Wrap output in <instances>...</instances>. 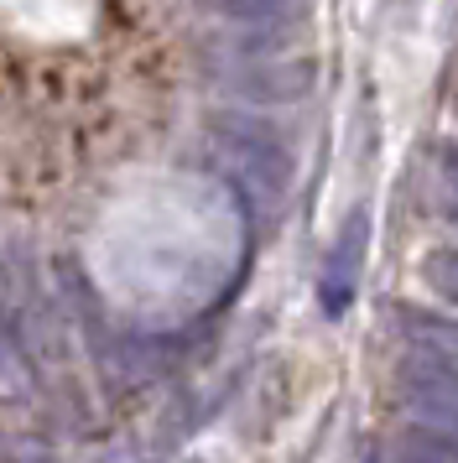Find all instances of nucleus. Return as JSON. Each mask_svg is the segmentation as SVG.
Wrapping results in <instances>:
<instances>
[{"instance_id":"nucleus-1","label":"nucleus","mask_w":458,"mask_h":463,"mask_svg":"<svg viewBox=\"0 0 458 463\" xmlns=\"http://www.w3.org/2000/svg\"><path fill=\"white\" fill-rule=\"evenodd\" d=\"M214 146H219V162L229 167V177L261 203V209H276L291 188V151L287 141L276 136L261 120H240V115H224L214 120Z\"/></svg>"},{"instance_id":"nucleus-2","label":"nucleus","mask_w":458,"mask_h":463,"mask_svg":"<svg viewBox=\"0 0 458 463\" xmlns=\"http://www.w3.org/2000/svg\"><path fill=\"white\" fill-rule=\"evenodd\" d=\"M401 406L422 427L458 438V364H443V359L412 349L401 359Z\"/></svg>"},{"instance_id":"nucleus-3","label":"nucleus","mask_w":458,"mask_h":463,"mask_svg":"<svg viewBox=\"0 0 458 463\" xmlns=\"http://www.w3.org/2000/svg\"><path fill=\"white\" fill-rule=\"evenodd\" d=\"M365 245H370V224H365V213H354L349 224L339 230V240H333L329 260H323V276H318V302H323V313H329V317L349 313L354 292H359Z\"/></svg>"},{"instance_id":"nucleus-4","label":"nucleus","mask_w":458,"mask_h":463,"mask_svg":"<svg viewBox=\"0 0 458 463\" xmlns=\"http://www.w3.org/2000/svg\"><path fill=\"white\" fill-rule=\"evenodd\" d=\"M312 84V63H255L245 68L240 79H234V89H245L250 99H302Z\"/></svg>"},{"instance_id":"nucleus-5","label":"nucleus","mask_w":458,"mask_h":463,"mask_svg":"<svg viewBox=\"0 0 458 463\" xmlns=\"http://www.w3.org/2000/svg\"><path fill=\"white\" fill-rule=\"evenodd\" d=\"M391 463H458V438L437 432V427H406L391 442Z\"/></svg>"},{"instance_id":"nucleus-6","label":"nucleus","mask_w":458,"mask_h":463,"mask_svg":"<svg viewBox=\"0 0 458 463\" xmlns=\"http://www.w3.org/2000/svg\"><path fill=\"white\" fill-rule=\"evenodd\" d=\"M208 11H219L224 22H245V26H281L291 22L308 0H204Z\"/></svg>"},{"instance_id":"nucleus-7","label":"nucleus","mask_w":458,"mask_h":463,"mask_svg":"<svg viewBox=\"0 0 458 463\" xmlns=\"http://www.w3.org/2000/svg\"><path fill=\"white\" fill-rule=\"evenodd\" d=\"M406 338H412L416 354H433L443 364H458V323L443 317H406Z\"/></svg>"},{"instance_id":"nucleus-8","label":"nucleus","mask_w":458,"mask_h":463,"mask_svg":"<svg viewBox=\"0 0 458 463\" xmlns=\"http://www.w3.org/2000/svg\"><path fill=\"white\" fill-rule=\"evenodd\" d=\"M422 281H427L443 302H453L458 307V245L427 250V260H422Z\"/></svg>"},{"instance_id":"nucleus-9","label":"nucleus","mask_w":458,"mask_h":463,"mask_svg":"<svg viewBox=\"0 0 458 463\" xmlns=\"http://www.w3.org/2000/svg\"><path fill=\"white\" fill-rule=\"evenodd\" d=\"M26 385H32L26 359H21L11 344H0V396H26Z\"/></svg>"},{"instance_id":"nucleus-10","label":"nucleus","mask_w":458,"mask_h":463,"mask_svg":"<svg viewBox=\"0 0 458 463\" xmlns=\"http://www.w3.org/2000/svg\"><path fill=\"white\" fill-rule=\"evenodd\" d=\"M443 209H448V219L458 224V151L448 156V172H443Z\"/></svg>"}]
</instances>
